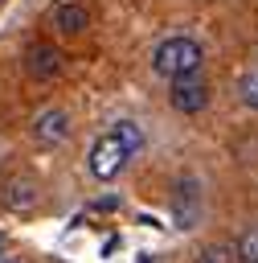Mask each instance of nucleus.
Instances as JSON below:
<instances>
[{
  "label": "nucleus",
  "instance_id": "obj_7",
  "mask_svg": "<svg viewBox=\"0 0 258 263\" xmlns=\"http://www.w3.org/2000/svg\"><path fill=\"white\" fill-rule=\"evenodd\" d=\"M4 201H8V210H33V205H37V189H33V181H8Z\"/></svg>",
  "mask_w": 258,
  "mask_h": 263
},
{
  "label": "nucleus",
  "instance_id": "obj_10",
  "mask_svg": "<svg viewBox=\"0 0 258 263\" xmlns=\"http://www.w3.org/2000/svg\"><path fill=\"white\" fill-rule=\"evenodd\" d=\"M238 90H242V103H246L250 111H258V70H250V74L238 82Z\"/></svg>",
  "mask_w": 258,
  "mask_h": 263
},
{
  "label": "nucleus",
  "instance_id": "obj_11",
  "mask_svg": "<svg viewBox=\"0 0 258 263\" xmlns=\"http://www.w3.org/2000/svg\"><path fill=\"white\" fill-rule=\"evenodd\" d=\"M229 259H233V247H221V242L217 247H205L197 255V263H229Z\"/></svg>",
  "mask_w": 258,
  "mask_h": 263
},
{
  "label": "nucleus",
  "instance_id": "obj_3",
  "mask_svg": "<svg viewBox=\"0 0 258 263\" xmlns=\"http://www.w3.org/2000/svg\"><path fill=\"white\" fill-rule=\"evenodd\" d=\"M205 103H209V86H205L201 78H192V74H184V78H172V107H176V111H184V115H197Z\"/></svg>",
  "mask_w": 258,
  "mask_h": 263
},
{
  "label": "nucleus",
  "instance_id": "obj_5",
  "mask_svg": "<svg viewBox=\"0 0 258 263\" xmlns=\"http://www.w3.org/2000/svg\"><path fill=\"white\" fill-rule=\"evenodd\" d=\"M25 66H29V74H33V78H53V74L61 70V53H57L53 45H33Z\"/></svg>",
  "mask_w": 258,
  "mask_h": 263
},
{
  "label": "nucleus",
  "instance_id": "obj_9",
  "mask_svg": "<svg viewBox=\"0 0 258 263\" xmlns=\"http://www.w3.org/2000/svg\"><path fill=\"white\" fill-rule=\"evenodd\" d=\"M111 132H115V136H119V140L127 144V152H131V156H135V152L143 148V132H139V123H131V119H119V123H115Z\"/></svg>",
  "mask_w": 258,
  "mask_h": 263
},
{
  "label": "nucleus",
  "instance_id": "obj_12",
  "mask_svg": "<svg viewBox=\"0 0 258 263\" xmlns=\"http://www.w3.org/2000/svg\"><path fill=\"white\" fill-rule=\"evenodd\" d=\"M0 251H4V234H0Z\"/></svg>",
  "mask_w": 258,
  "mask_h": 263
},
{
  "label": "nucleus",
  "instance_id": "obj_8",
  "mask_svg": "<svg viewBox=\"0 0 258 263\" xmlns=\"http://www.w3.org/2000/svg\"><path fill=\"white\" fill-rule=\"evenodd\" d=\"M233 255H238L242 263H258V226H246V230L238 234V242H233Z\"/></svg>",
  "mask_w": 258,
  "mask_h": 263
},
{
  "label": "nucleus",
  "instance_id": "obj_4",
  "mask_svg": "<svg viewBox=\"0 0 258 263\" xmlns=\"http://www.w3.org/2000/svg\"><path fill=\"white\" fill-rule=\"evenodd\" d=\"M33 136H37V144H61V140L70 136V115H66L61 107L41 111L37 123H33Z\"/></svg>",
  "mask_w": 258,
  "mask_h": 263
},
{
  "label": "nucleus",
  "instance_id": "obj_6",
  "mask_svg": "<svg viewBox=\"0 0 258 263\" xmlns=\"http://www.w3.org/2000/svg\"><path fill=\"white\" fill-rule=\"evenodd\" d=\"M53 25H57L61 33H70V37H74V33H82V29L90 25V16H86V8H82V4H61V8L53 12Z\"/></svg>",
  "mask_w": 258,
  "mask_h": 263
},
{
  "label": "nucleus",
  "instance_id": "obj_2",
  "mask_svg": "<svg viewBox=\"0 0 258 263\" xmlns=\"http://www.w3.org/2000/svg\"><path fill=\"white\" fill-rule=\"evenodd\" d=\"M127 160H131V152H127V144H123L115 132L98 136L94 148H90V156H86V164H90V173H94L98 181H115V177L127 168Z\"/></svg>",
  "mask_w": 258,
  "mask_h": 263
},
{
  "label": "nucleus",
  "instance_id": "obj_1",
  "mask_svg": "<svg viewBox=\"0 0 258 263\" xmlns=\"http://www.w3.org/2000/svg\"><path fill=\"white\" fill-rule=\"evenodd\" d=\"M205 62L201 45L192 37H164L156 49H152V70L160 78H184V74H197Z\"/></svg>",
  "mask_w": 258,
  "mask_h": 263
},
{
  "label": "nucleus",
  "instance_id": "obj_13",
  "mask_svg": "<svg viewBox=\"0 0 258 263\" xmlns=\"http://www.w3.org/2000/svg\"><path fill=\"white\" fill-rule=\"evenodd\" d=\"M0 263H12V259H0Z\"/></svg>",
  "mask_w": 258,
  "mask_h": 263
}]
</instances>
